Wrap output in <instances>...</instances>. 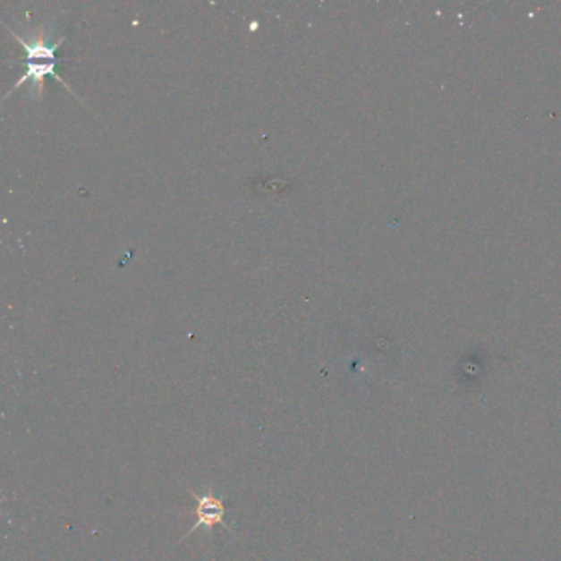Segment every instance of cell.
Returning <instances> with one entry per match:
<instances>
[{
    "label": "cell",
    "instance_id": "6da1fadb",
    "mask_svg": "<svg viewBox=\"0 0 561 561\" xmlns=\"http://www.w3.org/2000/svg\"><path fill=\"white\" fill-rule=\"evenodd\" d=\"M19 41H21V45H23V48L27 51V72H25V76L21 78V81L15 84V88H19L21 82L33 81L37 86L40 84L47 76H55L56 80H60V76L56 74V50H58V47H60V43L62 41H58V43H53V45H45V41L43 38L40 40L35 41L33 45L31 43H27V41L21 38V37H17ZM62 81V80H60Z\"/></svg>",
    "mask_w": 561,
    "mask_h": 561
},
{
    "label": "cell",
    "instance_id": "7a4b0ae2",
    "mask_svg": "<svg viewBox=\"0 0 561 561\" xmlns=\"http://www.w3.org/2000/svg\"><path fill=\"white\" fill-rule=\"evenodd\" d=\"M191 496L196 500V507L193 510V514L196 515V522H194L190 533H193L198 527H213L216 523H221V525L227 527L225 522V515L227 510H225L223 500L217 499L211 492L201 494V496L191 492Z\"/></svg>",
    "mask_w": 561,
    "mask_h": 561
}]
</instances>
